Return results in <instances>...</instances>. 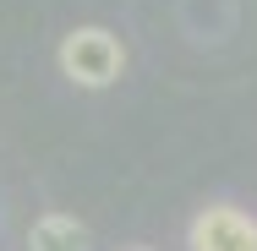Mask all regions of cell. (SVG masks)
Here are the masks:
<instances>
[{
    "label": "cell",
    "instance_id": "1",
    "mask_svg": "<svg viewBox=\"0 0 257 251\" xmlns=\"http://www.w3.org/2000/svg\"><path fill=\"white\" fill-rule=\"evenodd\" d=\"M126 66V50L109 28H77L60 39V71L77 82V88H109Z\"/></svg>",
    "mask_w": 257,
    "mask_h": 251
},
{
    "label": "cell",
    "instance_id": "2",
    "mask_svg": "<svg viewBox=\"0 0 257 251\" xmlns=\"http://www.w3.org/2000/svg\"><path fill=\"white\" fill-rule=\"evenodd\" d=\"M192 251H257V218L230 202H213L192 218Z\"/></svg>",
    "mask_w": 257,
    "mask_h": 251
},
{
    "label": "cell",
    "instance_id": "3",
    "mask_svg": "<svg viewBox=\"0 0 257 251\" xmlns=\"http://www.w3.org/2000/svg\"><path fill=\"white\" fill-rule=\"evenodd\" d=\"M33 251H88V229L71 218V213H44L28 235Z\"/></svg>",
    "mask_w": 257,
    "mask_h": 251
}]
</instances>
